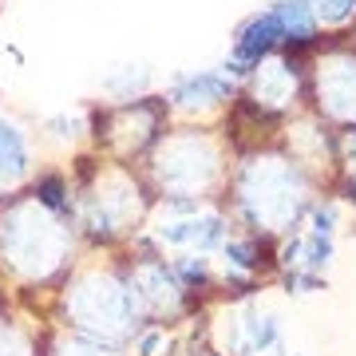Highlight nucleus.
Segmentation results:
<instances>
[{
    "label": "nucleus",
    "instance_id": "obj_1",
    "mask_svg": "<svg viewBox=\"0 0 356 356\" xmlns=\"http://www.w3.org/2000/svg\"><path fill=\"white\" fill-rule=\"evenodd\" d=\"M285 40V28H281V16L277 8H269V13H257L254 20H245L242 32H238V44H234V60H229V72H238L242 76L245 67L261 64V56H266L273 44Z\"/></svg>",
    "mask_w": 356,
    "mask_h": 356
},
{
    "label": "nucleus",
    "instance_id": "obj_2",
    "mask_svg": "<svg viewBox=\"0 0 356 356\" xmlns=\"http://www.w3.org/2000/svg\"><path fill=\"white\" fill-rule=\"evenodd\" d=\"M226 95H234V83L214 72H202V76H191V79H178L175 88V103L182 107H206V103H222Z\"/></svg>",
    "mask_w": 356,
    "mask_h": 356
},
{
    "label": "nucleus",
    "instance_id": "obj_3",
    "mask_svg": "<svg viewBox=\"0 0 356 356\" xmlns=\"http://www.w3.org/2000/svg\"><path fill=\"white\" fill-rule=\"evenodd\" d=\"M277 16H281V28H285V40L289 44H309L313 32H317V20H313L309 0H281Z\"/></svg>",
    "mask_w": 356,
    "mask_h": 356
},
{
    "label": "nucleus",
    "instance_id": "obj_4",
    "mask_svg": "<svg viewBox=\"0 0 356 356\" xmlns=\"http://www.w3.org/2000/svg\"><path fill=\"white\" fill-rule=\"evenodd\" d=\"M24 166H28V151H24L20 131L0 119V175H20Z\"/></svg>",
    "mask_w": 356,
    "mask_h": 356
},
{
    "label": "nucleus",
    "instance_id": "obj_5",
    "mask_svg": "<svg viewBox=\"0 0 356 356\" xmlns=\"http://www.w3.org/2000/svg\"><path fill=\"white\" fill-rule=\"evenodd\" d=\"M313 8L325 24H344L356 13V0H313Z\"/></svg>",
    "mask_w": 356,
    "mask_h": 356
},
{
    "label": "nucleus",
    "instance_id": "obj_6",
    "mask_svg": "<svg viewBox=\"0 0 356 356\" xmlns=\"http://www.w3.org/2000/svg\"><path fill=\"white\" fill-rule=\"evenodd\" d=\"M332 261V238H321V234H313L305 242V266L309 269H325Z\"/></svg>",
    "mask_w": 356,
    "mask_h": 356
},
{
    "label": "nucleus",
    "instance_id": "obj_7",
    "mask_svg": "<svg viewBox=\"0 0 356 356\" xmlns=\"http://www.w3.org/2000/svg\"><path fill=\"white\" fill-rule=\"evenodd\" d=\"M226 254H229V261H234V266H242V269H257V266H261V261H257V254H254V245H245V242H229Z\"/></svg>",
    "mask_w": 356,
    "mask_h": 356
},
{
    "label": "nucleus",
    "instance_id": "obj_8",
    "mask_svg": "<svg viewBox=\"0 0 356 356\" xmlns=\"http://www.w3.org/2000/svg\"><path fill=\"white\" fill-rule=\"evenodd\" d=\"M40 198L60 210V206H64V186H60V178H44V182H40Z\"/></svg>",
    "mask_w": 356,
    "mask_h": 356
},
{
    "label": "nucleus",
    "instance_id": "obj_9",
    "mask_svg": "<svg viewBox=\"0 0 356 356\" xmlns=\"http://www.w3.org/2000/svg\"><path fill=\"white\" fill-rule=\"evenodd\" d=\"M313 222H317V229H313V234H321V238H332V226H337V210H332V206H317Z\"/></svg>",
    "mask_w": 356,
    "mask_h": 356
},
{
    "label": "nucleus",
    "instance_id": "obj_10",
    "mask_svg": "<svg viewBox=\"0 0 356 356\" xmlns=\"http://www.w3.org/2000/svg\"><path fill=\"white\" fill-rule=\"evenodd\" d=\"M159 341H163L159 332H151V337H143V344H139V356H151L154 348H159Z\"/></svg>",
    "mask_w": 356,
    "mask_h": 356
},
{
    "label": "nucleus",
    "instance_id": "obj_11",
    "mask_svg": "<svg viewBox=\"0 0 356 356\" xmlns=\"http://www.w3.org/2000/svg\"><path fill=\"white\" fill-rule=\"evenodd\" d=\"M344 194H348V202H356V182H353V178L344 182Z\"/></svg>",
    "mask_w": 356,
    "mask_h": 356
}]
</instances>
